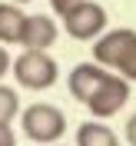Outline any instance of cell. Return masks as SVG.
I'll return each mask as SVG.
<instances>
[{
	"instance_id": "1",
	"label": "cell",
	"mask_w": 136,
	"mask_h": 146,
	"mask_svg": "<svg viewBox=\"0 0 136 146\" xmlns=\"http://www.w3.org/2000/svg\"><path fill=\"white\" fill-rule=\"evenodd\" d=\"M93 60L106 70L119 73L123 80L136 83V30L129 27L103 30L93 43Z\"/></svg>"
},
{
	"instance_id": "2",
	"label": "cell",
	"mask_w": 136,
	"mask_h": 146,
	"mask_svg": "<svg viewBox=\"0 0 136 146\" xmlns=\"http://www.w3.org/2000/svg\"><path fill=\"white\" fill-rule=\"evenodd\" d=\"M20 129L30 143H60L66 133V116L63 110L53 106V103H30L23 113H20Z\"/></svg>"
},
{
	"instance_id": "3",
	"label": "cell",
	"mask_w": 136,
	"mask_h": 146,
	"mask_svg": "<svg viewBox=\"0 0 136 146\" xmlns=\"http://www.w3.org/2000/svg\"><path fill=\"white\" fill-rule=\"evenodd\" d=\"M10 73L23 90H50L60 80V66L46 50H23L20 56H13Z\"/></svg>"
},
{
	"instance_id": "4",
	"label": "cell",
	"mask_w": 136,
	"mask_h": 146,
	"mask_svg": "<svg viewBox=\"0 0 136 146\" xmlns=\"http://www.w3.org/2000/svg\"><path fill=\"white\" fill-rule=\"evenodd\" d=\"M109 17L106 10L100 7V3H93V0H80L73 10H66L63 13V30L73 36V40H96V36L106 30Z\"/></svg>"
},
{
	"instance_id": "5",
	"label": "cell",
	"mask_w": 136,
	"mask_h": 146,
	"mask_svg": "<svg viewBox=\"0 0 136 146\" xmlns=\"http://www.w3.org/2000/svg\"><path fill=\"white\" fill-rule=\"evenodd\" d=\"M126 100H129V80H123L119 73H106L103 83L86 100V110L93 113V119H109L126 106Z\"/></svg>"
},
{
	"instance_id": "6",
	"label": "cell",
	"mask_w": 136,
	"mask_h": 146,
	"mask_svg": "<svg viewBox=\"0 0 136 146\" xmlns=\"http://www.w3.org/2000/svg\"><path fill=\"white\" fill-rule=\"evenodd\" d=\"M56 36H60V27H56L53 17H46V13H27L17 43L23 50H50L56 43Z\"/></svg>"
},
{
	"instance_id": "7",
	"label": "cell",
	"mask_w": 136,
	"mask_h": 146,
	"mask_svg": "<svg viewBox=\"0 0 136 146\" xmlns=\"http://www.w3.org/2000/svg\"><path fill=\"white\" fill-rule=\"evenodd\" d=\"M106 66H100L96 60L93 63H76L70 70V80H66V86H70V96L73 100H80V103H86L93 96V90L103 83V76H106Z\"/></svg>"
},
{
	"instance_id": "8",
	"label": "cell",
	"mask_w": 136,
	"mask_h": 146,
	"mask_svg": "<svg viewBox=\"0 0 136 146\" xmlns=\"http://www.w3.org/2000/svg\"><path fill=\"white\" fill-rule=\"evenodd\" d=\"M76 146H119V136L103 119H93V123L76 126Z\"/></svg>"
},
{
	"instance_id": "9",
	"label": "cell",
	"mask_w": 136,
	"mask_h": 146,
	"mask_svg": "<svg viewBox=\"0 0 136 146\" xmlns=\"http://www.w3.org/2000/svg\"><path fill=\"white\" fill-rule=\"evenodd\" d=\"M23 20H27V13L20 10V3L3 0V3H0V43H17Z\"/></svg>"
},
{
	"instance_id": "10",
	"label": "cell",
	"mask_w": 136,
	"mask_h": 146,
	"mask_svg": "<svg viewBox=\"0 0 136 146\" xmlns=\"http://www.w3.org/2000/svg\"><path fill=\"white\" fill-rule=\"evenodd\" d=\"M17 113H20V96H17V90L0 83V123H13Z\"/></svg>"
},
{
	"instance_id": "11",
	"label": "cell",
	"mask_w": 136,
	"mask_h": 146,
	"mask_svg": "<svg viewBox=\"0 0 136 146\" xmlns=\"http://www.w3.org/2000/svg\"><path fill=\"white\" fill-rule=\"evenodd\" d=\"M0 146H17V136H13L10 123H0Z\"/></svg>"
},
{
	"instance_id": "12",
	"label": "cell",
	"mask_w": 136,
	"mask_h": 146,
	"mask_svg": "<svg viewBox=\"0 0 136 146\" xmlns=\"http://www.w3.org/2000/svg\"><path fill=\"white\" fill-rule=\"evenodd\" d=\"M76 3H80V0H50V7H53V13H56V17H63L66 10H73Z\"/></svg>"
},
{
	"instance_id": "13",
	"label": "cell",
	"mask_w": 136,
	"mask_h": 146,
	"mask_svg": "<svg viewBox=\"0 0 136 146\" xmlns=\"http://www.w3.org/2000/svg\"><path fill=\"white\" fill-rule=\"evenodd\" d=\"M10 63H13V56L7 53V46L0 43V80H3V76L10 73Z\"/></svg>"
},
{
	"instance_id": "14",
	"label": "cell",
	"mask_w": 136,
	"mask_h": 146,
	"mask_svg": "<svg viewBox=\"0 0 136 146\" xmlns=\"http://www.w3.org/2000/svg\"><path fill=\"white\" fill-rule=\"evenodd\" d=\"M126 143H129V146H136V113L126 119Z\"/></svg>"
},
{
	"instance_id": "15",
	"label": "cell",
	"mask_w": 136,
	"mask_h": 146,
	"mask_svg": "<svg viewBox=\"0 0 136 146\" xmlns=\"http://www.w3.org/2000/svg\"><path fill=\"white\" fill-rule=\"evenodd\" d=\"M13 3H20V7H23V3H30V0H13Z\"/></svg>"
},
{
	"instance_id": "16",
	"label": "cell",
	"mask_w": 136,
	"mask_h": 146,
	"mask_svg": "<svg viewBox=\"0 0 136 146\" xmlns=\"http://www.w3.org/2000/svg\"><path fill=\"white\" fill-rule=\"evenodd\" d=\"M46 146H63V143H46Z\"/></svg>"
}]
</instances>
